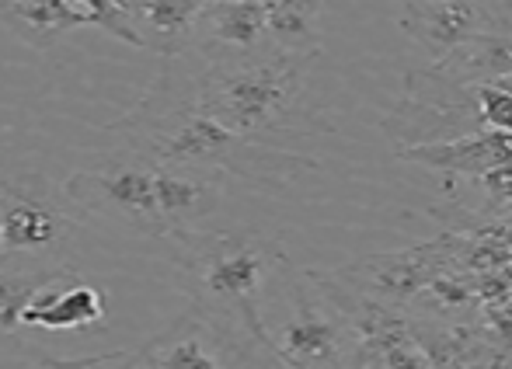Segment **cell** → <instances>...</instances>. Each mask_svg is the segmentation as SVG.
I'll return each instance as SVG.
<instances>
[{
    "instance_id": "obj_4",
    "label": "cell",
    "mask_w": 512,
    "mask_h": 369,
    "mask_svg": "<svg viewBox=\"0 0 512 369\" xmlns=\"http://www.w3.org/2000/svg\"><path fill=\"white\" fill-rule=\"evenodd\" d=\"M279 279L290 296V314L265 328V345L290 369H363V338L352 317L290 258L279 262Z\"/></svg>"
},
{
    "instance_id": "obj_6",
    "label": "cell",
    "mask_w": 512,
    "mask_h": 369,
    "mask_svg": "<svg viewBox=\"0 0 512 369\" xmlns=\"http://www.w3.org/2000/svg\"><path fill=\"white\" fill-rule=\"evenodd\" d=\"M251 338L230 324L189 307L164 331L126 352L81 359L84 369H237Z\"/></svg>"
},
{
    "instance_id": "obj_7",
    "label": "cell",
    "mask_w": 512,
    "mask_h": 369,
    "mask_svg": "<svg viewBox=\"0 0 512 369\" xmlns=\"http://www.w3.org/2000/svg\"><path fill=\"white\" fill-rule=\"evenodd\" d=\"M453 258V241H422L405 251H387V255H370L363 262L342 265L335 272H324L338 289L359 296L366 303L380 307H405L418 293L432 286L436 279L446 276Z\"/></svg>"
},
{
    "instance_id": "obj_22",
    "label": "cell",
    "mask_w": 512,
    "mask_h": 369,
    "mask_svg": "<svg viewBox=\"0 0 512 369\" xmlns=\"http://www.w3.org/2000/svg\"><path fill=\"white\" fill-rule=\"evenodd\" d=\"M418 4H481V0H418Z\"/></svg>"
},
{
    "instance_id": "obj_18",
    "label": "cell",
    "mask_w": 512,
    "mask_h": 369,
    "mask_svg": "<svg viewBox=\"0 0 512 369\" xmlns=\"http://www.w3.org/2000/svg\"><path fill=\"white\" fill-rule=\"evenodd\" d=\"M11 262V258H4ZM60 269H32V265H0V338H14L21 331V310L35 296V289L53 279Z\"/></svg>"
},
{
    "instance_id": "obj_8",
    "label": "cell",
    "mask_w": 512,
    "mask_h": 369,
    "mask_svg": "<svg viewBox=\"0 0 512 369\" xmlns=\"http://www.w3.org/2000/svg\"><path fill=\"white\" fill-rule=\"evenodd\" d=\"M74 206L88 209V213L119 220L126 227L140 230L150 237H168L164 220L157 213V195H154V168L140 157H122V161H108L102 168L77 171L63 185Z\"/></svg>"
},
{
    "instance_id": "obj_13",
    "label": "cell",
    "mask_w": 512,
    "mask_h": 369,
    "mask_svg": "<svg viewBox=\"0 0 512 369\" xmlns=\"http://www.w3.org/2000/svg\"><path fill=\"white\" fill-rule=\"evenodd\" d=\"M398 25L436 63L446 53H453L464 39H471L474 32L488 28V21L481 4H418V0H401Z\"/></svg>"
},
{
    "instance_id": "obj_17",
    "label": "cell",
    "mask_w": 512,
    "mask_h": 369,
    "mask_svg": "<svg viewBox=\"0 0 512 369\" xmlns=\"http://www.w3.org/2000/svg\"><path fill=\"white\" fill-rule=\"evenodd\" d=\"M49 7L56 11V21H60L63 32L70 28H102V32L115 35L119 42L133 49H147L140 39V32L129 21V7L126 0H49Z\"/></svg>"
},
{
    "instance_id": "obj_15",
    "label": "cell",
    "mask_w": 512,
    "mask_h": 369,
    "mask_svg": "<svg viewBox=\"0 0 512 369\" xmlns=\"http://www.w3.org/2000/svg\"><path fill=\"white\" fill-rule=\"evenodd\" d=\"M432 67L457 84H499L512 77V32L481 28Z\"/></svg>"
},
{
    "instance_id": "obj_11",
    "label": "cell",
    "mask_w": 512,
    "mask_h": 369,
    "mask_svg": "<svg viewBox=\"0 0 512 369\" xmlns=\"http://www.w3.org/2000/svg\"><path fill=\"white\" fill-rule=\"evenodd\" d=\"M192 39H199L206 60L269 49V11L262 0H209L199 11Z\"/></svg>"
},
{
    "instance_id": "obj_21",
    "label": "cell",
    "mask_w": 512,
    "mask_h": 369,
    "mask_svg": "<svg viewBox=\"0 0 512 369\" xmlns=\"http://www.w3.org/2000/svg\"><path fill=\"white\" fill-rule=\"evenodd\" d=\"M32 369H84V363H81V359H77V363H39Z\"/></svg>"
},
{
    "instance_id": "obj_19",
    "label": "cell",
    "mask_w": 512,
    "mask_h": 369,
    "mask_svg": "<svg viewBox=\"0 0 512 369\" xmlns=\"http://www.w3.org/2000/svg\"><path fill=\"white\" fill-rule=\"evenodd\" d=\"M237 369H290V366L279 363L276 352H272L269 345L251 342V345H248V352H244V359H241V366H237Z\"/></svg>"
},
{
    "instance_id": "obj_2",
    "label": "cell",
    "mask_w": 512,
    "mask_h": 369,
    "mask_svg": "<svg viewBox=\"0 0 512 369\" xmlns=\"http://www.w3.org/2000/svg\"><path fill=\"white\" fill-rule=\"evenodd\" d=\"M324 53H283L269 46L248 56L206 60L192 84V101L234 133L258 143L276 136L335 133V122L314 101V74ZM276 147V143H272Z\"/></svg>"
},
{
    "instance_id": "obj_20",
    "label": "cell",
    "mask_w": 512,
    "mask_h": 369,
    "mask_svg": "<svg viewBox=\"0 0 512 369\" xmlns=\"http://www.w3.org/2000/svg\"><path fill=\"white\" fill-rule=\"evenodd\" d=\"M488 28H509L512 32V0H481Z\"/></svg>"
},
{
    "instance_id": "obj_9",
    "label": "cell",
    "mask_w": 512,
    "mask_h": 369,
    "mask_svg": "<svg viewBox=\"0 0 512 369\" xmlns=\"http://www.w3.org/2000/svg\"><path fill=\"white\" fill-rule=\"evenodd\" d=\"M77 223L56 206L39 175L0 182V255L46 258L70 241Z\"/></svg>"
},
{
    "instance_id": "obj_5",
    "label": "cell",
    "mask_w": 512,
    "mask_h": 369,
    "mask_svg": "<svg viewBox=\"0 0 512 369\" xmlns=\"http://www.w3.org/2000/svg\"><path fill=\"white\" fill-rule=\"evenodd\" d=\"M384 129L398 150L488 133L485 88L450 81L432 63L425 70H411L401 84L398 105L384 119Z\"/></svg>"
},
{
    "instance_id": "obj_10",
    "label": "cell",
    "mask_w": 512,
    "mask_h": 369,
    "mask_svg": "<svg viewBox=\"0 0 512 369\" xmlns=\"http://www.w3.org/2000/svg\"><path fill=\"white\" fill-rule=\"evenodd\" d=\"M105 321V293L74 269L46 279L21 310V331H88Z\"/></svg>"
},
{
    "instance_id": "obj_1",
    "label": "cell",
    "mask_w": 512,
    "mask_h": 369,
    "mask_svg": "<svg viewBox=\"0 0 512 369\" xmlns=\"http://www.w3.org/2000/svg\"><path fill=\"white\" fill-rule=\"evenodd\" d=\"M119 129L126 133L133 157L157 168H189L220 178L230 175L265 188H286L317 168V161L304 154L248 140L216 122L196 101L182 98L171 88L168 70L157 77L147 98H140V105L122 119Z\"/></svg>"
},
{
    "instance_id": "obj_14",
    "label": "cell",
    "mask_w": 512,
    "mask_h": 369,
    "mask_svg": "<svg viewBox=\"0 0 512 369\" xmlns=\"http://www.w3.org/2000/svg\"><path fill=\"white\" fill-rule=\"evenodd\" d=\"M401 161L425 164L436 171H457V175H492L512 168V133H478L453 143H429V147L398 150Z\"/></svg>"
},
{
    "instance_id": "obj_3",
    "label": "cell",
    "mask_w": 512,
    "mask_h": 369,
    "mask_svg": "<svg viewBox=\"0 0 512 369\" xmlns=\"http://www.w3.org/2000/svg\"><path fill=\"white\" fill-rule=\"evenodd\" d=\"M175 244L178 282L192 307L265 345V289L286 258L276 237L258 230H182Z\"/></svg>"
},
{
    "instance_id": "obj_16",
    "label": "cell",
    "mask_w": 512,
    "mask_h": 369,
    "mask_svg": "<svg viewBox=\"0 0 512 369\" xmlns=\"http://www.w3.org/2000/svg\"><path fill=\"white\" fill-rule=\"evenodd\" d=\"M269 11V42L283 53H310L321 49V0H265Z\"/></svg>"
},
{
    "instance_id": "obj_12",
    "label": "cell",
    "mask_w": 512,
    "mask_h": 369,
    "mask_svg": "<svg viewBox=\"0 0 512 369\" xmlns=\"http://www.w3.org/2000/svg\"><path fill=\"white\" fill-rule=\"evenodd\" d=\"M154 168V195H157V213L164 220L168 237L182 234V230H199L213 213L223 206V178L206 175V171L189 168ZM164 237V241H168Z\"/></svg>"
}]
</instances>
